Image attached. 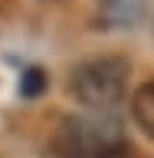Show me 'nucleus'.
<instances>
[{
    "label": "nucleus",
    "instance_id": "obj_1",
    "mask_svg": "<svg viewBox=\"0 0 154 158\" xmlns=\"http://www.w3.org/2000/svg\"><path fill=\"white\" fill-rule=\"evenodd\" d=\"M53 148L59 158H115L125 152V138L115 118L72 115L62 118Z\"/></svg>",
    "mask_w": 154,
    "mask_h": 158
},
{
    "label": "nucleus",
    "instance_id": "obj_2",
    "mask_svg": "<svg viewBox=\"0 0 154 158\" xmlns=\"http://www.w3.org/2000/svg\"><path fill=\"white\" fill-rule=\"evenodd\" d=\"M128 59L121 56H95L85 59L72 69V79H69V89L76 92V99L89 109H112L121 102L128 86Z\"/></svg>",
    "mask_w": 154,
    "mask_h": 158
},
{
    "label": "nucleus",
    "instance_id": "obj_3",
    "mask_svg": "<svg viewBox=\"0 0 154 158\" xmlns=\"http://www.w3.org/2000/svg\"><path fill=\"white\" fill-rule=\"evenodd\" d=\"M148 0H98V17L105 27H135L144 17Z\"/></svg>",
    "mask_w": 154,
    "mask_h": 158
},
{
    "label": "nucleus",
    "instance_id": "obj_4",
    "mask_svg": "<svg viewBox=\"0 0 154 158\" xmlns=\"http://www.w3.org/2000/svg\"><path fill=\"white\" fill-rule=\"evenodd\" d=\"M131 115H135L138 128L154 138V82H144L131 96Z\"/></svg>",
    "mask_w": 154,
    "mask_h": 158
},
{
    "label": "nucleus",
    "instance_id": "obj_5",
    "mask_svg": "<svg viewBox=\"0 0 154 158\" xmlns=\"http://www.w3.org/2000/svg\"><path fill=\"white\" fill-rule=\"evenodd\" d=\"M43 86H46V76H43V69H36V66H30L26 73H23V79H20V92H23V96H39Z\"/></svg>",
    "mask_w": 154,
    "mask_h": 158
}]
</instances>
